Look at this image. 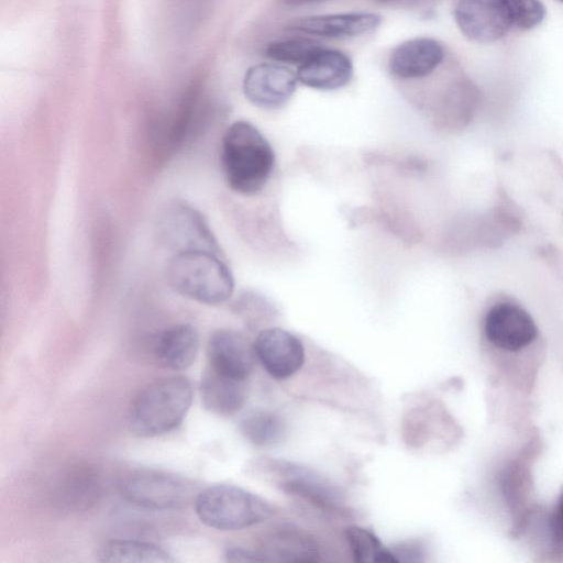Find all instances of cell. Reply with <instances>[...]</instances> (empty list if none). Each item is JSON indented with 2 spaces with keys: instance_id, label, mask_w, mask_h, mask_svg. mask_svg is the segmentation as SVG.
<instances>
[{
  "instance_id": "6da1fadb",
  "label": "cell",
  "mask_w": 563,
  "mask_h": 563,
  "mask_svg": "<svg viewBox=\"0 0 563 563\" xmlns=\"http://www.w3.org/2000/svg\"><path fill=\"white\" fill-rule=\"evenodd\" d=\"M220 164L231 190L254 196L264 188L273 173L275 153L255 125L239 120L230 124L223 134Z\"/></svg>"
},
{
  "instance_id": "7a4b0ae2",
  "label": "cell",
  "mask_w": 563,
  "mask_h": 563,
  "mask_svg": "<svg viewBox=\"0 0 563 563\" xmlns=\"http://www.w3.org/2000/svg\"><path fill=\"white\" fill-rule=\"evenodd\" d=\"M168 286L190 300L217 306L230 299L234 278L220 253L206 250L176 252L165 267Z\"/></svg>"
},
{
  "instance_id": "3957f363",
  "label": "cell",
  "mask_w": 563,
  "mask_h": 563,
  "mask_svg": "<svg viewBox=\"0 0 563 563\" xmlns=\"http://www.w3.org/2000/svg\"><path fill=\"white\" fill-rule=\"evenodd\" d=\"M191 383L184 376L158 379L134 397L129 409L131 431L142 438L165 434L177 428L192 401Z\"/></svg>"
},
{
  "instance_id": "277c9868",
  "label": "cell",
  "mask_w": 563,
  "mask_h": 563,
  "mask_svg": "<svg viewBox=\"0 0 563 563\" xmlns=\"http://www.w3.org/2000/svg\"><path fill=\"white\" fill-rule=\"evenodd\" d=\"M195 511L202 523L221 531H236L258 525L274 514L260 496L228 484L210 486L195 499Z\"/></svg>"
},
{
  "instance_id": "5b68a950",
  "label": "cell",
  "mask_w": 563,
  "mask_h": 563,
  "mask_svg": "<svg viewBox=\"0 0 563 563\" xmlns=\"http://www.w3.org/2000/svg\"><path fill=\"white\" fill-rule=\"evenodd\" d=\"M257 467L285 494L332 514L347 511L345 497L339 487L310 468L280 460H264Z\"/></svg>"
},
{
  "instance_id": "8992f818",
  "label": "cell",
  "mask_w": 563,
  "mask_h": 563,
  "mask_svg": "<svg viewBox=\"0 0 563 563\" xmlns=\"http://www.w3.org/2000/svg\"><path fill=\"white\" fill-rule=\"evenodd\" d=\"M130 503L152 510H170L184 506L194 494L187 479L159 471L141 470L126 475L120 484Z\"/></svg>"
},
{
  "instance_id": "52a82bcc",
  "label": "cell",
  "mask_w": 563,
  "mask_h": 563,
  "mask_svg": "<svg viewBox=\"0 0 563 563\" xmlns=\"http://www.w3.org/2000/svg\"><path fill=\"white\" fill-rule=\"evenodd\" d=\"M164 243L174 253L187 250H206L221 254L219 244L207 221L191 206L183 202L169 205L158 221Z\"/></svg>"
},
{
  "instance_id": "ba28073f",
  "label": "cell",
  "mask_w": 563,
  "mask_h": 563,
  "mask_svg": "<svg viewBox=\"0 0 563 563\" xmlns=\"http://www.w3.org/2000/svg\"><path fill=\"white\" fill-rule=\"evenodd\" d=\"M454 18L461 32L477 43H493L512 29L505 0H459Z\"/></svg>"
},
{
  "instance_id": "9c48e42d",
  "label": "cell",
  "mask_w": 563,
  "mask_h": 563,
  "mask_svg": "<svg viewBox=\"0 0 563 563\" xmlns=\"http://www.w3.org/2000/svg\"><path fill=\"white\" fill-rule=\"evenodd\" d=\"M297 74L275 63H262L247 69L243 79L246 99L262 109L285 106L297 87Z\"/></svg>"
},
{
  "instance_id": "30bf717a",
  "label": "cell",
  "mask_w": 563,
  "mask_h": 563,
  "mask_svg": "<svg viewBox=\"0 0 563 563\" xmlns=\"http://www.w3.org/2000/svg\"><path fill=\"white\" fill-rule=\"evenodd\" d=\"M254 350L266 372L276 379L289 378L305 362L302 342L280 328L261 331L254 342Z\"/></svg>"
},
{
  "instance_id": "8fae6325",
  "label": "cell",
  "mask_w": 563,
  "mask_h": 563,
  "mask_svg": "<svg viewBox=\"0 0 563 563\" xmlns=\"http://www.w3.org/2000/svg\"><path fill=\"white\" fill-rule=\"evenodd\" d=\"M207 355L209 368L214 372L246 380L254 366V344L240 332L219 329L208 339Z\"/></svg>"
},
{
  "instance_id": "7c38bea8",
  "label": "cell",
  "mask_w": 563,
  "mask_h": 563,
  "mask_svg": "<svg viewBox=\"0 0 563 563\" xmlns=\"http://www.w3.org/2000/svg\"><path fill=\"white\" fill-rule=\"evenodd\" d=\"M485 333L497 347L518 351L534 340L537 327L530 314L519 306L499 303L486 316Z\"/></svg>"
},
{
  "instance_id": "4fadbf2b",
  "label": "cell",
  "mask_w": 563,
  "mask_h": 563,
  "mask_svg": "<svg viewBox=\"0 0 563 563\" xmlns=\"http://www.w3.org/2000/svg\"><path fill=\"white\" fill-rule=\"evenodd\" d=\"M380 22L382 16L375 12L357 11L301 18L288 29L327 38H351L374 32Z\"/></svg>"
},
{
  "instance_id": "5bb4252c",
  "label": "cell",
  "mask_w": 563,
  "mask_h": 563,
  "mask_svg": "<svg viewBox=\"0 0 563 563\" xmlns=\"http://www.w3.org/2000/svg\"><path fill=\"white\" fill-rule=\"evenodd\" d=\"M263 562L312 563L319 561L316 540L295 526L283 525L268 531L256 549Z\"/></svg>"
},
{
  "instance_id": "9a60e30c",
  "label": "cell",
  "mask_w": 563,
  "mask_h": 563,
  "mask_svg": "<svg viewBox=\"0 0 563 563\" xmlns=\"http://www.w3.org/2000/svg\"><path fill=\"white\" fill-rule=\"evenodd\" d=\"M298 81L318 90H335L344 87L353 76V64L343 52L320 48L307 62L298 66Z\"/></svg>"
},
{
  "instance_id": "2e32d148",
  "label": "cell",
  "mask_w": 563,
  "mask_h": 563,
  "mask_svg": "<svg viewBox=\"0 0 563 563\" xmlns=\"http://www.w3.org/2000/svg\"><path fill=\"white\" fill-rule=\"evenodd\" d=\"M442 45L431 37H415L397 45L388 60L393 75L413 79L431 74L443 60Z\"/></svg>"
},
{
  "instance_id": "e0dca14e",
  "label": "cell",
  "mask_w": 563,
  "mask_h": 563,
  "mask_svg": "<svg viewBox=\"0 0 563 563\" xmlns=\"http://www.w3.org/2000/svg\"><path fill=\"white\" fill-rule=\"evenodd\" d=\"M199 334L191 324H174L157 334L153 342V355L162 367L183 371L196 360Z\"/></svg>"
},
{
  "instance_id": "ac0fdd59",
  "label": "cell",
  "mask_w": 563,
  "mask_h": 563,
  "mask_svg": "<svg viewBox=\"0 0 563 563\" xmlns=\"http://www.w3.org/2000/svg\"><path fill=\"white\" fill-rule=\"evenodd\" d=\"M201 400L207 410L220 416L236 413L245 404V380L228 377L208 368L200 384Z\"/></svg>"
},
{
  "instance_id": "d6986e66",
  "label": "cell",
  "mask_w": 563,
  "mask_h": 563,
  "mask_svg": "<svg viewBox=\"0 0 563 563\" xmlns=\"http://www.w3.org/2000/svg\"><path fill=\"white\" fill-rule=\"evenodd\" d=\"M97 560L110 563H172L174 558L163 548L144 541L112 539L101 543Z\"/></svg>"
},
{
  "instance_id": "ffe728a7",
  "label": "cell",
  "mask_w": 563,
  "mask_h": 563,
  "mask_svg": "<svg viewBox=\"0 0 563 563\" xmlns=\"http://www.w3.org/2000/svg\"><path fill=\"white\" fill-rule=\"evenodd\" d=\"M287 431L285 419L269 410H253L240 421L241 434L253 445L271 446L284 440Z\"/></svg>"
},
{
  "instance_id": "44dd1931",
  "label": "cell",
  "mask_w": 563,
  "mask_h": 563,
  "mask_svg": "<svg viewBox=\"0 0 563 563\" xmlns=\"http://www.w3.org/2000/svg\"><path fill=\"white\" fill-rule=\"evenodd\" d=\"M345 537L354 561L397 563L391 550L383 547L378 538L369 530L351 526L345 530Z\"/></svg>"
},
{
  "instance_id": "7402d4cb",
  "label": "cell",
  "mask_w": 563,
  "mask_h": 563,
  "mask_svg": "<svg viewBox=\"0 0 563 563\" xmlns=\"http://www.w3.org/2000/svg\"><path fill=\"white\" fill-rule=\"evenodd\" d=\"M322 46L317 42L303 38H285L269 43L265 54L268 58L300 66L314 55Z\"/></svg>"
},
{
  "instance_id": "603a6c76",
  "label": "cell",
  "mask_w": 563,
  "mask_h": 563,
  "mask_svg": "<svg viewBox=\"0 0 563 563\" xmlns=\"http://www.w3.org/2000/svg\"><path fill=\"white\" fill-rule=\"evenodd\" d=\"M512 27L530 30L539 25L545 16V8L540 0H505Z\"/></svg>"
},
{
  "instance_id": "cb8c5ba5",
  "label": "cell",
  "mask_w": 563,
  "mask_h": 563,
  "mask_svg": "<svg viewBox=\"0 0 563 563\" xmlns=\"http://www.w3.org/2000/svg\"><path fill=\"white\" fill-rule=\"evenodd\" d=\"M550 534L553 545L563 551V489L550 518Z\"/></svg>"
},
{
  "instance_id": "d4e9b609",
  "label": "cell",
  "mask_w": 563,
  "mask_h": 563,
  "mask_svg": "<svg viewBox=\"0 0 563 563\" xmlns=\"http://www.w3.org/2000/svg\"><path fill=\"white\" fill-rule=\"evenodd\" d=\"M391 552L397 562H421L423 561L422 548L419 543L412 541L400 543L393 547Z\"/></svg>"
},
{
  "instance_id": "484cf974",
  "label": "cell",
  "mask_w": 563,
  "mask_h": 563,
  "mask_svg": "<svg viewBox=\"0 0 563 563\" xmlns=\"http://www.w3.org/2000/svg\"><path fill=\"white\" fill-rule=\"evenodd\" d=\"M229 562H263L257 551H250L240 548L229 549L225 553Z\"/></svg>"
},
{
  "instance_id": "4316f807",
  "label": "cell",
  "mask_w": 563,
  "mask_h": 563,
  "mask_svg": "<svg viewBox=\"0 0 563 563\" xmlns=\"http://www.w3.org/2000/svg\"><path fill=\"white\" fill-rule=\"evenodd\" d=\"M282 1L287 4L299 5V4L318 3V2L325 1V0H282Z\"/></svg>"
},
{
  "instance_id": "83f0119b",
  "label": "cell",
  "mask_w": 563,
  "mask_h": 563,
  "mask_svg": "<svg viewBox=\"0 0 563 563\" xmlns=\"http://www.w3.org/2000/svg\"><path fill=\"white\" fill-rule=\"evenodd\" d=\"M382 1H389V0H382Z\"/></svg>"
},
{
  "instance_id": "f1b7e54d",
  "label": "cell",
  "mask_w": 563,
  "mask_h": 563,
  "mask_svg": "<svg viewBox=\"0 0 563 563\" xmlns=\"http://www.w3.org/2000/svg\"><path fill=\"white\" fill-rule=\"evenodd\" d=\"M561 1H563V0H561Z\"/></svg>"
}]
</instances>
